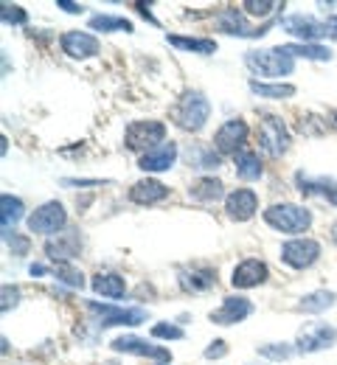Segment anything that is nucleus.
<instances>
[{
	"label": "nucleus",
	"instance_id": "f257e3e1",
	"mask_svg": "<svg viewBox=\"0 0 337 365\" xmlns=\"http://www.w3.org/2000/svg\"><path fill=\"white\" fill-rule=\"evenodd\" d=\"M244 65H247V71H250V73L264 76V79L289 76V73L295 71V59L284 51V46L247 51V53H244Z\"/></svg>",
	"mask_w": 337,
	"mask_h": 365
},
{
	"label": "nucleus",
	"instance_id": "f03ea898",
	"mask_svg": "<svg viewBox=\"0 0 337 365\" xmlns=\"http://www.w3.org/2000/svg\"><path fill=\"white\" fill-rule=\"evenodd\" d=\"M172 118L180 130L186 133H199L205 127V121L211 118V101L199 91H186L180 96V101L172 110Z\"/></svg>",
	"mask_w": 337,
	"mask_h": 365
},
{
	"label": "nucleus",
	"instance_id": "7ed1b4c3",
	"mask_svg": "<svg viewBox=\"0 0 337 365\" xmlns=\"http://www.w3.org/2000/svg\"><path fill=\"white\" fill-rule=\"evenodd\" d=\"M261 217L270 228L281 233H306L312 228V211L295 202H276L267 211H261Z\"/></svg>",
	"mask_w": 337,
	"mask_h": 365
},
{
	"label": "nucleus",
	"instance_id": "20e7f679",
	"mask_svg": "<svg viewBox=\"0 0 337 365\" xmlns=\"http://www.w3.org/2000/svg\"><path fill=\"white\" fill-rule=\"evenodd\" d=\"M259 149L270 158H281L289 149V130L287 124L273 115V113H261V124H259Z\"/></svg>",
	"mask_w": 337,
	"mask_h": 365
},
{
	"label": "nucleus",
	"instance_id": "39448f33",
	"mask_svg": "<svg viewBox=\"0 0 337 365\" xmlns=\"http://www.w3.org/2000/svg\"><path fill=\"white\" fill-rule=\"evenodd\" d=\"M160 143H166V124L163 121H133L124 133V146L130 152L146 155Z\"/></svg>",
	"mask_w": 337,
	"mask_h": 365
},
{
	"label": "nucleus",
	"instance_id": "423d86ee",
	"mask_svg": "<svg viewBox=\"0 0 337 365\" xmlns=\"http://www.w3.org/2000/svg\"><path fill=\"white\" fill-rule=\"evenodd\" d=\"M88 312L98 315V326L110 329V326H141L146 323V309L141 307H113V304H98V301H88Z\"/></svg>",
	"mask_w": 337,
	"mask_h": 365
},
{
	"label": "nucleus",
	"instance_id": "0eeeda50",
	"mask_svg": "<svg viewBox=\"0 0 337 365\" xmlns=\"http://www.w3.org/2000/svg\"><path fill=\"white\" fill-rule=\"evenodd\" d=\"M321 259V245L309 236H295L281 245V262L292 270H309Z\"/></svg>",
	"mask_w": 337,
	"mask_h": 365
},
{
	"label": "nucleus",
	"instance_id": "6e6552de",
	"mask_svg": "<svg viewBox=\"0 0 337 365\" xmlns=\"http://www.w3.org/2000/svg\"><path fill=\"white\" fill-rule=\"evenodd\" d=\"M337 343V329L335 326H326V323H309L298 331V340H295V351L298 354H315V351H323V349H332Z\"/></svg>",
	"mask_w": 337,
	"mask_h": 365
},
{
	"label": "nucleus",
	"instance_id": "1a4fd4ad",
	"mask_svg": "<svg viewBox=\"0 0 337 365\" xmlns=\"http://www.w3.org/2000/svg\"><path fill=\"white\" fill-rule=\"evenodd\" d=\"M247 135H250L247 121L244 118H231L214 133V149L219 155H239L244 143H247Z\"/></svg>",
	"mask_w": 337,
	"mask_h": 365
},
{
	"label": "nucleus",
	"instance_id": "9d476101",
	"mask_svg": "<svg viewBox=\"0 0 337 365\" xmlns=\"http://www.w3.org/2000/svg\"><path fill=\"white\" fill-rule=\"evenodd\" d=\"M68 225V211L62 202L51 200V202H43L31 217H28V230L31 233H46V236H53L56 230H62Z\"/></svg>",
	"mask_w": 337,
	"mask_h": 365
},
{
	"label": "nucleus",
	"instance_id": "9b49d317",
	"mask_svg": "<svg viewBox=\"0 0 337 365\" xmlns=\"http://www.w3.org/2000/svg\"><path fill=\"white\" fill-rule=\"evenodd\" d=\"M214 26L222 31V34H231V37H244V40H259L267 34V26L261 29H253L247 26V20L242 17L239 9H219L217 17H214Z\"/></svg>",
	"mask_w": 337,
	"mask_h": 365
},
{
	"label": "nucleus",
	"instance_id": "f8f14e48",
	"mask_svg": "<svg viewBox=\"0 0 337 365\" xmlns=\"http://www.w3.org/2000/svg\"><path fill=\"white\" fill-rule=\"evenodd\" d=\"M110 346H113V351H118V354H135V357H149V360H157V363H172L169 349L152 346V343H146V340L135 337V334H121V337H115Z\"/></svg>",
	"mask_w": 337,
	"mask_h": 365
},
{
	"label": "nucleus",
	"instance_id": "ddd939ff",
	"mask_svg": "<svg viewBox=\"0 0 337 365\" xmlns=\"http://www.w3.org/2000/svg\"><path fill=\"white\" fill-rule=\"evenodd\" d=\"M281 26H284L287 34L304 40V43H315V40H321V37H329L326 20H315V17H309V14H289V17L281 20Z\"/></svg>",
	"mask_w": 337,
	"mask_h": 365
},
{
	"label": "nucleus",
	"instance_id": "4468645a",
	"mask_svg": "<svg viewBox=\"0 0 337 365\" xmlns=\"http://www.w3.org/2000/svg\"><path fill=\"white\" fill-rule=\"evenodd\" d=\"M259 211V194L253 188H237L225 197V214L234 222H247Z\"/></svg>",
	"mask_w": 337,
	"mask_h": 365
},
{
	"label": "nucleus",
	"instance_id": "2eb2a0df",
	"mask_svg": "<svg viewBox=\"0 0 337 365\" xmlns=\"http://www.w3.org/2000/svg\"><path fill=\"white\" fill-rule=\"evenodd\" d=\"M82 250V239L76 230H68V233H59L56 239L51 236L46 242V256L56 264H71Z\"/></svg>",
	"mask_w": 337,
	"mask_h": 365
},
{
	"label": "nucleus",
	"instance_id": "dca6fc26",
	"mask_svg": "<svg viewBox=\"0 0 337 365\" xmlns=\"http://www.w3.org/2000/svg\"><path fill=\"white\" fill-rule=\"evenodd\" d=\"M59 46H62V53H68L71 59H90L98 53L101 43L96 34H88V31H65L59 37Z\"/></svg>",
	"mask_w": 337,
	"mask_h": 365
},
{
	"label": "nucleus",
	"instance_id": "f3484780",
	"mask_svg": "<svg viewBox=\"0 0 337 365\" xmlns=\"http://www.w3.org/2000/svg\"><path fill=\"white\" fill-rule=\"evenodd\" d=\"M250 315H253V304L247 298L228 295V298H222V307L214 309L208 318H211V323H217V326H234V323H242V320L250 318Z\"/></svg>",
	"mask_w": 337,
	"mask_h": 365
},
{
	"label": "nucleus",
	"instance_id": "a211bd4d",
	"mask_svg": "<svg viewBox=\"0 0 337 365\" xmlns=\"http://www.w3.org/2000/svg\"><path fill=\"white\" fill-rule=\"evenodd\" d=\"M267 278H270V270H267V264L261 259H244L234 267L231 284L237 289H253V287H261Z\"/></svg>",
	"mask_w": 337,
	"mask_h": 365
},
{
	"label": "nucleus",
	"instance_id": "6ab92c4d",
	"mask_svg": "<svg viewBox=\"0 0 337 365\" xmlns=\"http://www.w3.org/2000/svg\"><path fill=\"white\" fill-rule=\"evenodd\" d=\"M177 155H180L177 143H175V140H166V143L155 146L152 152L141 155V160H138V169H141V172H169V169L175 166Z\"/></svg>",
	"mask_w": 337,
	"mask_h": 365
},
{
	"label": "nucleus",
	"instance_id": "aec40b11",
	"mask_svg": "<svg viewBox=\"0 0 337 365\" xmlns=\"http://www.w3.org/2000/svg\"><path fill=\"white\" fill-rule=\"evenodd\" d=\"M180 289L183 292H205L217 284V270L208 264H192V267H180L177 273Z\"/></svg>",
	"mask_w": 337,
	"mask_h": 365
},
{
	"label": "nucleus",
	"instance_id": "412c9836",
	"mask_svg": "<svg viewBox=\"0 0 337 365\" xmlns=\"http://www.w3.org/2000/svg\"><path fill=\"white\" fill-rule=\"evenodd\" d=\"M183 160L189 169H197V172H211L222 166V155L208 143H189L183 152Z\"/></svg>",
	"mask_w": 337,
	"mask_h": 365
},
{
	"label": "nucleus",
	"instance_id": "4be33fe9",
	"mask_svg": "<svg viewBox=\"0 0 337 365\" xmlns=\"http://www.w3.org/2000/svg\"><path fill=\"white\" fill-rule=\"evenodd\" d=\"M166 197H169V185H163L155 178H144V180L133 182V188H130V200L135 205H155Z\"/></svg>",
	"mask_w": 337,
	"mask_h": 365
},
{
	"label": "nucleus",
	"instance_id": "5701e85b",
	"mask_svg": "<svg viewBox=\"0 0 337 365\" xmlns=\"http://www.w3.org/2000/svg\"><path fill=\"white\" fill-rule=\"evenodd\" d=\"M234 166H237L239 180H244V182L259 180V178L264 175V166H261L259 152H256V149H247V146L242 149L239 155H234Z\"/></svg>",
	"mask_w": 337,
	"mask_h": 365
},
{
	"label": "nucleus",
	"instance_id": "b1692460",
	"mask_svg": "<svg viewBox=\"0 0 337 365\" xmlns=\"http://www.w3.org/2000/svg\"><path fill=\"white\" fill-rule=\"evenodd\" d=\"M23 200L20 197H11V194H3L0 197V225H3V236L14 233V225L23 220Z\"/></svg>",
	"mask_w": 337,
	"mask_h": 365
},
{
	"label": "nucleus",
	"instance_id": "393cba45",
	"mask_svg": "<svg viewBox=\"0 0 337 365\" xmlns=\"http://www.w3.org/2000/svg\"><path fill=\"white\" fill-rule=\"evenodd\" d=\"M337 304V295L332 289H315V292H306L301 301H298V309L306 312V315H321L326 309H332Z\"/></svg>",
	"mask_w": 337,
	"mask_h": 365
},
{
	"label": "nucleus",
	"instance_id": "a878e982",
	"mask_svg": "<svg viewBox=\"0 0 337 365\" xmlns=\"http://www.w3.org/2000/svg\"><path fill=\"white\" fill-rule=\"evenodd\" d=\"M90 287L96 295H107V298H124L127 292V281L118 273H96L90 278Z\"/></svg>",
	"mask_w": 337,
	"mask_h": 365
},
{
	"label": "nucleus",
	"instance_id": "bb28decb",
	"mask_svg": "<svg viewBox=\"0 0 337 365\" xmlns=\"http://www.w3.org/2000/svg\"><path fill=\"white\" fill-rule=\"evenodd\" d=\"M189 197L197 202H217V200L225 197V185L217 178H199L189 185Z\"/></svg>",
	"mask_w": 337,
	"mask_h": 365
},
{
	"label": "nucleus",
	"instance_id": "cd10ccee",
	"mask_svg": "<svg viewBox=\"0 0 337 365\" xmlns=\"http://www.w3.org/2000/svg\"><path fill=\"white\" fill-rule=\"evenodd\" d=\"M166 43L175 48H180V51L202 53V56H208V53L217 51V43H214L211 37H180V34H166Z\"/></svg>",
	"mask_w": 337,
	"mask_h": 365
},
{
	"label": "nucleus",
	"instance_id": "c85d7f7f",
	"mask_svg": "<svg viewBox=\"0 0 337 365\" xmlns=\"http://www.w3.org/2000/svg\"><path fill=\"white\" fill-rule=\"evenodd\" d=\"M247 88L256 93L259 98H292L295 96V85H287V82H259V79H250Z\"/></svg>",
	"mask_w": 337,
	"mask_h": 365
},
{
	"label": "nucleus",
	"instance_id": "c756f323",
	"mask_svg": "<svg viewBox=\"0 0 337 365\" xmlns=\"http://www.w3.org/2000/svg\"><path fill=\"white\" fill-rule=\"evenodd\" d=\"M289 56H301V59H312V62H329L332 59V51L326 46H318V43H292V46H284Z\"/></svg>",
	"mask_w": 337,
	"mask_h": 365
},
{
	"label": "nucleus",
	"instance_id": "7c9ffc66",
	"mask_svg": "<svg viewBox=\"0 0 337 365\" xmlns=\"http://www.w3.org/2000/svg\"><path fill=\"white\" fill-rule=\"evenodd\" d=\"M295 185H298V191H301L304 197H312V194L329 197V191H332V185H335V182L326 180V178H309V175L298 172V175H295Z\"/></svg>",
	"mask_w": 337,
	"mask_h": 365
},
{
	"label": "nucleus",
	"instance_id": "2f4dec72",
	"mask_svg": "<svg viewBox=\"0 0 337 365\" xmlns=\"http://www.w3.org/2000/svg\"><path fill=\"white\" fill-rule=\"evenodd\" d=\"M90 29L93 31H124V34H133V23L127 17H115V14H93L90 17Z\"/></svg>",
	"mask_w": 337,
	"mask_h": 365
},
{
	"label": "nucleus",
	"instance_id": "473e14b6",
	"mask_svg": "<svg viewBox=\"0 0 337 365\" xmlns=\"http://www.w3.org/2000/svg\"><path fill=\"white\" fill-rule=\"evenodd\" d=\"M0 20L6 26H26L28 23V14H26V9L14 6V3H0Z\"/></svg>",
	"mask_w": 337,
	"mask_h": 365
},
{
	"label": "nucleus",
	"instance_id": "72a5a7b5",
	"mask_svg": "<svg viewBox=\"0 0 337 365\" xmlns=\"http://www.w3.org/2000/svg\"><path fill=\"white\" fill-rule=\"evenodd\" d=\"M259 354L267 357V360H289V357L298 354V351H295V346H289V343H267V346H259Z\"/></svg>",
	"mask_w": 337,
	"mask_h": 365
},
{
	"label": "nucleus",
	"instance_id": "f704fd0d",
	"mask_svg": "<svg viewBox=\"0 0 337 365\" xmlns=\"http://www.w3.org/2000/svg\"><path fill=\"white\" fill-rule=\"evenodd\" d=\"M242 9L253 17H267L273 14V9H284V3H276V0H244Z\"/></svg>",
	"mask_w": 337,
	"mask_h": 365
},
{
	"label": "nucleus",
	"instance_id": "c9c22d12",
	"mask_svg": "<svg viewBox=\"0 0 337 365\" xmlns=\"http://www.w3.org/2000/svg\"><path fill=\"white\" fill-rule=\"evenodd\" d=\"M152 337L155 340H183L186 331L180 326H175V323H155L152 326Z\"/></svg>",
	"mask_w": 337,
	"mask_h": 365
},
{
	"label": "nucleus",
	"instance_id": "e433bc0d",
	"mask_svg": "<svg viewBox=\"0 0 337 365\" xmlns=\"http://www.w3.org/2000/svg\"><path fill=\"white\" fill-rule=\"evenodd\" d=\"M53 275H56L59 281H65V284L76 287V289H82V287H85V275L79 273V270H73L71 264H56V267H53Z\"/></svg>",
	"mask_w": 337,
	"mask_h": 365
},
{
	"label": "nucleus",
	"instance_id": "4c0bfd02",
	"mask_svg": "<svg viewBox=\"0 0 337 365\" xmlns=\"http://www.w3.org/2000/svg\"><path fill=\"white\" fill-rule=\"evenodd\" d=\"M6 239V245L11 247V256H26L28 253V236H20V233H9V236H3Z\"/></svg>",
	"mask_w": 337,
	"mask_h": 365
},
{
	"label": "nucleus",
	"instance_id": "58836bf2",
	"mask_svg": "<svg viewBox=\"0 0 337 365\" xmlns=\"http://www.w3.org/2000/svg\"><path fill=\"white\" fill-rule=\"evenodd\" d=\"M17 304H20V289L6 284V287H3V304H0V309L9 312V309H14Z\"/></svg>",
	"mask_w": 337,
	"mask_h": 365
},
{
	"label": "nucleus",
	"instance_id": "ea45409f",
	"mask_svg": "<svg viewBox=\"0 0 337 365\" xmlns=\"http://www.w3.org/2000/svg\"><path fill=\"white\" fill-rule=\"evenodd\" d=\"M312 121H318L315 115H301V124H298V130L304 133V135H321L323 130H326V124H318V127H312Z\"/></svg>",
	"mask_w": 337,
	"mask_h": 365
},
{
	"label": "nucleus",
	"instance_id": "a19ab883",
	"mask_svg": "<svg viewBox=\"0 0 337 365\" xmlns=\"http://www.w3.org/2000/svg\"><path fill=\"white\" fill-rule=\"evenodd\" d=\"M228 354V343L225 340H214V343H208V349H205V360H219V357H225Z\"/></svg>",
	"mask_w": 337,
	"mask_h": 365
},
{
	"label": "nucleus",
	"instance_id": "79ce46f5",
	"mask_svg": "<svg viewBox=\"0 0 337 365\" xmlns=\"http://www.w3.org/2000/svg\"><path fill=\"white\" fill-rule=\"evenodd\" d=\"M56 6H59V9H65L68 14H82V11H85V6H82V3H71V0H56Z\"/></svg>",
	"mask_w": 337,
	"mask_h": 365
},
{
	"label": "nucleus",
	"instance_id": "37998d69",
	"mask_svg": "<svg viewBox=\"0 0 337 365\" xmlns=\"http://www.w3.org/2000/svg\"><path fill=\"white\" fill-rule=\"evenodd\" d=\"M107 180H79V178H62V185H101Z\"/></svg>",
	"mask_w": 337,
	"mask_h": 365
},
{
	"label": "nucleus",
	"instance_id": "c03bdc74",
	"mask_svg": "<svg viewBox=\"0 0 337 365\" xmlns=\"http://www.w3.org/2000/svg\"><path fill=\"white\" fill-rule=\"evenodd\" d=\"M326 31H329V37H332V40H337V14L326 17Z\"/></svg>",
	"mask_w": 337,
	"mask_h": 365
},
{
	"label": "nucleus",
	"instance_id": "a18cd8bd",
	"mask_svg": "<svg viewBox=\"0 0 337 365\" xmlns=\"http://www.w3.org/2000/svg\"><path fill=\"white\" fill-rule=\"evenodd\" d=\"M135 9H138V11L144 14V17H146V20H149V23H157V20H155V14L149 11V6H146V3H135Z\"/></svg>",
	"mask_w": 337,
	"mask_h": 365
},
{
	"label": "nucleus",
	"instance_id": "49530a36",
	"mask_svg": "<svg viewBox=\"0 0 337 365\" xmlns=\"http://www.w3.org/2000/svg\"><path fill=\"white\" fill-rule=\"evenodd\" d=\"M28 273H31V275H46V273H48V267H43V264H31V267H28Z\"/></svg>",
	"mask_w": 337,
	"mask_h": 365
},
{
	"label": "nucleus",
	"instance_id": "de8ad7c7",
	"mask_svg": "<svg viewBox=\"0 0 337 365\" xmlns=\"http://www.w3.org/2000/svg\"><path fill=\"white\" fill-rule=\"evenodd\" d=\"M326 200H329L332 205H337V182L332 185V191H329V197H326Z\"/></svg>",
	"mask_w": 337,
	"mask_h": 365
},
{
	"label": "nucleus",
	"instance_id": "09e8293b",
	"mask_svg": "<svg viewBox=\"0 0 337 365\" xmlns=\"http://www.w3.org/2000/svg\"><path fill=\"white\" fill-rule=\"evenodd\" d=\"M329 121H332V127L337 130V110H332V115H329Z\"/></svg>",
	"mask_w": 337,
	"mask_h": 365
},
{
	"label": "nucleus",
	"instance_id": "8fccbe9b",
	"mask_svg": "<svg viewBox=\"0 0 337 365\" xmlns=\"http://www.w3.org/2000/svg\"><path fill=\"white\" fill-rule=\"evenodd\" d=\"M332 242H335V245H337V222H335V225H332Z\"/></svg>",
	"mask_w": 337,
	"mask_h": 365
},
{
	"label": "nucleus",
	"instance_id": "3c124183",
	"mask_svg": "<svg viewBox=\"0 0 337 365\" xmlns=\"http://www.w3.org/2000/svg\"><path fill=\"white\" fill-rule=\"evenodd\" d=\"M157 365H169V363H157Z\"/></svg>",
	"mask_w": 337,
	"mask_h": 365
}]
</instances>
